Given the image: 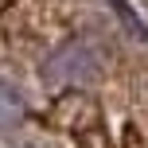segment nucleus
I'll return each mask as SVG.
<instances>
[{
    "instance_id": "1",
    "label": "nucleus",
    "mask_w": 148,
    "mask_h": 148,
    "mask_svg": "<svg viewBox=\"0 0 148 148\" xmlns=\"http://www.w3.org/2000/svg\"><path fill=\"white\" fill-rule=\"evenodd\" d=\"M105 66H109V55H105V47L94 35H70V39H62L59 47H51L43 55L39 74L55 90H74V86L97 82L105 74Z\"/></svg>"
},
{
    "instance_id": "2",
    "label": "nucleus",
    "mask_w": 148,
    "mask_h": 148,
    "mask_svg": "<svg viewBox=\"0 0 148 148\" xmlns=\"http://www.w3.org/2000/svg\"><path fill=\"white\" fill-rule=\"evenodd\" d=\"M23 109H27V101H23L20 86L0 78V129H12L16 121H23Z\"/></svg>"
}]
</instances>
